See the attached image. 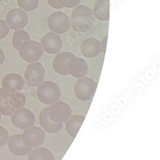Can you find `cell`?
Instances as JSON below:
<instances>
[{
	"label": "cell",
	"instance_id": "obj_19",
	"mask_svg": "<svg viewBox=\"0 0 160 160\" xmlns=\"http://www.w3.org/2000/svg\"><path fill=\"white\" fill-rule=\"evenodd\" d=\"M93 14L99 21H109L110 0H98L93 10Z\"/></svg>",
	"mask_w": 160,
	"mask_h": 160
},
{
	"label": "cell",
	"instance_id": "obj_1",
	"mask_svg": "<svg viewBox=\"0 0 160 160\" xmlns=\"http://www.w3.org/2000/svg\"><path fill=\"white\" fill-rule=\"evenodd\" d=\"M94 21L92 10L86 5H78L72 12L71 24L74 31L88 32L94 25Z\"/></svg>",
	"mask_w": 160,
	"mask_h": 160
},
{
	"label": "cell",
	"instance_id": "obj_24",
	"mask_svg": "<svg viewBox=\"0 0 160 160\" xmlns=\"http://www.w3.org/2000/svg\"><path fill=\"white\" fill-rule=\"evenodd\" d=\"M18 6L24 11L32 12L37 8L39 0H17Z\"/></svg>",
	"mask_w": 160,
	"mask_h": 160
},
{
	"label": "cell",
	"instance_id": "obj_28",
	"mask_svg": "<svg viewBox=\"0 0 160 160\" xmlns=\"http://www.w3.org/2000/svg\"><path fill=\"white\" fill-rule=\"evenodd\" d=\"M48 3L49 5L53 8L55 9H61L63 8L60 3V0H48Z\"/></svg>",
	"mask_w": 160,
	"mask_h": 160
},
{
	"label": "cell",
	"instance_id": "obj_15",
	"mask_svg": "<svg viewBox=\"0 0 160 160\" xmlns=\"http://www.w3.org/2000/svg\"><path fill=\"white\" fill-rule=\"evenodd\" d=\"M9 151L16 156H23L28 155L32 149L26 146L21 138V134H15L9 137L7 142Z\"/></svg>",
	"mask_w": 160,
	"mask_h": 160
},
{
	"label": "cell",
	"instance_id": "obj_4",
	"mask_svg": "<svg viewBox=\"0 0 160 160\" xmlns=\"http://www.w3.org/2000/svg\"><path fill=\"white\" fill-rule=\"evenodd\" d=\"M72 113L71 106L64 101H58L48 107V116L55 123H65L71 117Z\"/></svg>",
	"mask_w": 160,
	"mask_h": 160
},
{
	"label": "cell",
	"instance_id": "obj_10",
	"mask_svg": "<svg viewBox=\"0 0 160 160\" xmlns=\"http://www.w3.org/2000/svg\"><path fill=\"white\" fill-rule=\"evenodd\" d=\"M6 21L12 30H20L28 24V16L24 11L14 8L8 12L6 16Z\"/></svg>",
	"mask_w": 160,
	"mask_h": 160
},
{
	"label": "cell",
	"instance_id": "obj_23",
	"mask_svg": "<svg viewBox=\"0 0 160 160\" xmlns=\"http://www.w3.org/2000/svg\"><path fill=\"white\" fill-rule=\"evenodd\" d=\"M9 100L11 105L15 109L24 108L26 103V96L21 91L10 93Z\"/></svg>",
	"mask_w": 160,
	"mask_h": 160
},
{
	"label": "cell",
	"instance_id": "obj_20",
	"mask_svg": "<svg viewBox=\"0 0 160 160\" xmlns=\"http://www.w3.org/2000/svg\"><path fill=\"white\" fill-rule=\"evenodd\" d=\"M10 93L3 88H0V113L4 116H10L15 111L9 100Z\"/></svg>",
	"mask_w": 160,
	"mask_h": 160
},
{
	"label": "cell",
	"instance_id": "obj_17",
	"mask_svg": "<svg viewBox=\"0 0 160 160\" xmlns=\"http://www.w3.org/2000/svg\"><path fill=\"white\" fill-rule=\"evenodd\" d=\"M39 123L45 132L55 134L63 128V124H58L52 121L48 116V107L44 108L39 114Z\"/></svg>",
	"mask_w": 160,
	"mask_h": 160
},
{
	"label": "cell",
	"instance_id": "obj_13",
	"mask_svg": "<svg viewBox=\"0 0 160 160\" xmlns=\"http://www.w3.org/2000/svg\"><path fill=\"white\" fill-rule=\"evenodd\" d=\"M3 88L8 92L13 93L21 91L25 85L23 77L17 73H10L5 75L2 81Z\"/></svg>",
	"mask_w": 160,
	"mask_h": 160
},
{
	"label": "cell",
	"instance_id": "obj_11",
	"mask_svg": "<svg viewBox=\"0 0 160 160\" xmlns=\"http://www.w3.org/2000/svg\"><path fill=\"white\" fill-rule=\"evenodd\" d=\"M41 46L43 50L48 54H57L62 48V38L54 32H49L42 38Z\"/></svg>",
	"mask_w": 160,
	"mask_h": 160
},
{
	"label": "cell",
	"instance_id": "obj_25",
	"mask_svg": "<svg viewBox=\"0 0 160 160\" xmlns=\"http://www.w3.org/2000/svg\"><path fill=\"white\" fill-rule=\"evenodd\" d=\"M8 138L9 134L8 131L3 126H0V148H3L7 143Z\"/></svg>",
	"mask_w": 160,
	"mask_h": 160
},
{
	"label": "cell",
	"instance_id": "obj_27",
	"mask_svg": "<svg viewBox=\"0 0 160 160\" xmlns=\"http://www.w3.org/2000/svg\"><path fill=\"white\" fill-rule=\"evenodd\" d=\"M10 29L6 22L0 19V39L5 38L9 33Z\"/></svg>",
	"mask_w": 160,
	"mask_h": 160
},
{
	"label": "cell",
	"instance_id": "obj_18",
	"mask_svg": "<svg viewBox=\"0 0 160 160\" xmlns=\"http://www.w3.org/2000/svg\"><path fill=\"white\" fill-rule=\"evenodd\" d=\"M85 117L82 115H71L65 123V129L67 133L72 138H75L81 128Z\"/></svg>",
	"mask_w": 160,
	"mask_h": 160
},
{
	"label": "cell",
	"instance_id": "obj_22",
	"mask_svg": "<svg viewBox=\"0 0 160 160\" xmlns=\"http://www.w3.org/2000/svg\"><path fill=\"white\" fill-rule=\"evenodd\" d=\"M30 41L28 33L23 30H18L14 32L12 37V45L16 50L19 51L21 45L26 42Z\"/></svg>",
	"mask_w": 160,
	"mask_h": 160
},
{
	"label": "cell",
	"instance_id": "obj_2",
	"mask_svg": "<svg viewBox=\"0 0 160 160\" xmlns=\"http://www.w3.org/2000/svg\"><path fill=\"white\" fill-rule=\"evenodd\" d=\"M36 94L40 102L45 105L50 106L59 101L62 91L57 83L52 81H45L37 86Z\"/></svg>",
	"mask_w": 160,
	"mask_h": 160
},
{
	"label": "cell",
	"instance_id": "obj_21",
	"mask_svg": "<svg viewBox=\"0 0 160 160\" xmlns=\"http://www.w3.org/2000/svg\"><path fill=\"white\" fill-rule=\"evenodd\" d=\"M28 155V160H55L54 154L44 147H37L31 150Z\"/></svg>",
	"mask_w": 160,
	"mask_h": 160
},
{
	"label": "cell",
	"instance_id": "obj_29",
	"mask_svg": "<svg viewBox=\"0 0 160 160\" xmlns=\"http://www.w3.org/2000/svg\"><path fill=\"white\" fill-rule=\"evenodd\" d=\"M107 38H108V36L106 35L105 36L103 39L102 40V41L101 42V51H102L104 53L106 51V44H107Z\"/></svg>",
	"mask_w": 160,
	"mask_h": 160
},
{
	"label": "cell",
	"instance_id": "obj_3",
	"mask_svg": "<svg viewBox=\"0 0 160 160\" xmlns=\"http://www.w3.org/2000/svg\"><path fill=\"white\" fill-rule=\"evenodd\" d=\"M97 89V83L94 79L83 77L78 79L74 87V95L79 101H87L94 97Z\"/></svg>",
	"mask_w": 160,
	"mask_h": 160
},
{
	"label": "cell",
	"instance_id": "obj_32",
	"mask_svg": "<svg viewBox=\"0 0 160 160\" xmlns=\"http://www.w3.org/2000/svg\"><path fill=\"white\" fill-rule=\"evenodd\" d=\"M2 1H4V0H0V2H2Z\"/></svg>",
	"mask_w": 160,
	"mask_h": 160
},
{
	"label": "cell",
	"instance_id": "obj_7",
	"mask_svg": "<svg viewBox=\"0 0 160 160\" xmlns=\"http://www.w3.org/2000/svg\"><path fill=\"white\" fill-rule=\"evenodd\" d=\"M24 144L30 148H35L41 146L46 140V132L38 126H32L24 130L21 134Z\"/></svg>",
	"mask_w": 160,
	"mask_h": 160
},
{
	"label": "cell",
	"instance_id": "obj_26",
	"mask_svg": "<svg viewBox=\"0 0 160 160\" xmlns=\"http://www.w3.org/2000/svg\"><path fill=\"white\" fill-rule=\"evenodd\" d=\"M63 7L72 8L78 6L81 0H60Z\"/></svg>",
	"mask_w": 160,
	"mask_h": 160
},
{
	"label": "cell",
	"instance_id": "obj_5",
	"mask_svg": "<svg viewBox=\"0 0 160 160\" xmlns=\"http://www.w3.org/2000/svg\"><path fill=\"white\" fill-rule=\"evenodd\" d=\"M44 50L41 44L34 41L24 42L19 49L21 58L28 63L36 62L41 58Z\"/></svg>",
	"mask_w": 160,
	"mask_h": 160
},
{
	"label": "cell",
	"instance_id": "obj_12",
	"mask_svg": "<svg viewBox=\"0 0 160 160\" xmlns=\"http://www.w3.org/2000/svg\"><path fill=\"white\" fill-rule=\"evenodd\" d=\"M74 56L73 53L68 51L58 53L52 61V68L55 72L62 76L69 74V63Z\"/></svg>",
	"mask_w": 160,
	"mask_h": 160
},
{
	"label": "cell",
	"instance_id": "obj_9",
	"mask_svg": "<svg viewBox=\"0 0 160 160\" xmlns=\"http://www.w3.org/2000/svg\"><path fill=\"white\" fill-rule=\"evenodd\" d=\"M11 122L14 127L25 130L34 125L35 116L29 109L22 108L15 110L11 115Z\"/></svg>",
	"mask_w": 160,
	"mask_h": 160
},
{
	"label": "cell",
	"instance_id": "obj_30",
	"mask_svg": "<svg viewBox=\"0 0 160 160\" xmlns=\"http://www.w3.org/2000/svg\"><path fill=\"white\" fill-rule=\"evenodd\" d=\"M5 53L0 48V66H1L5 61Z\"/></svg>",
	"mask_w": 160,
	"mask_h": 160
},
{
	"label": "cell",
	"instance_id": "obj_6",
	"mask_svg": "<svg viewBox=\"0 0 160 160\" xmlns=\"http://www.w3.org/2000/svg\"><path fill=\"white\" fill-rule=\"evenodd\" d=\"M48 26L52 32L57 34H63L70 29L71 19L65 13L57 11L49 16Z\"/></svg>",
	"mask_w": 160,
	"mask_h": 160
},
{
	"label": "cell",
	"instance_id": "obj_31",
	"mask_svg": "<svg viewBox=\"0 0 160 160\" xmlns=\"http://www.w3.org/2000/svg\"><path fill=\"white\" fill-rule=\"evenodd\" d=\"M2 122V114L0 113V123Z\"/></svg>",
	"mask_w": 160,
	"mask_h": 160
},
{
	"label": "cell",
	"instance_id": "obj_16",
	"mask_svg": "<svg viewBox=\"0 0 160 160\" xmlns=\"http://www.w3.org/2000/svg\"><path fill=\"white\" fill-rule=\"evenodd\" d=\"M68 68L69 74L77 79L86 76L88 72V66L86 61L76 56L69 62Z\"/></svg>",
	"mask_w": 160,
	"mask_h": 160
},
{
	"label": "cell",
	"instance_id": "obj_14",
	"mask_svg": "<svg viewBox=\"0 0 160 160\" xmlns=\"http://www.w3.org/2000/svg\"><path fill=\"white\" fill-rule=\"evenodd\" d=\"M80 50L82 54L86 58H96L102 52L101 42L94 37L86 38L82 42Z\"/></svg>",
	"mask_w": 160,
	"mask_h": 160
},
{
	"label": "cell",
	"instance_id": "obj_8",
	"mask_svg": "<svg viewBox=\"0 0 160 160\" xmlns=\"http://www.w3.org/2000/svg\"><path fill=\"white\" fill-rule=\"evenodd\" d=\"M44 65L40 62H33L28 65L24 72V82L28 86L37 87L41 83L45 77Z\"/></svg>",
	"mask_w": 160,
	"mask_h": 160
}]
</instances>
